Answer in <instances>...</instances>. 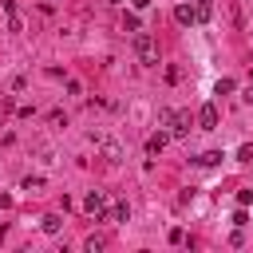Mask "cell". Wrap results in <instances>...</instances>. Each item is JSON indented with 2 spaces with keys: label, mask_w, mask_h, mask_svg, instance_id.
<instances>
[{
  "label": "cell",
  "mask_w": 253,
  "mask_h": 253,
  "mask_svg": "<svg viewBox=\"0 0 253 253\" xmlns=\"http://www.w3.org/2000/svg\"><path fill=\"white\" fill-rule=\"evenodd\" d=\"M134 51H138L142 63H158V51H154V36L150 32H138L134 36Z\"/></svg>",
  "instance_id": "1"
},
{
  "label": "cell",
  "mask_w": 253,
  "mask_h": 253,
  "mask_svg": "<svg viewBox=\"0 0 253 253\" xmlns=\"http://www.w3.org/2000/svg\"><path fill=\"white\" fill-rule=\"evenodd\" d=\"M245 103H253V83H249V87H245Z\"/></svg>",
  "instance_id": "16"
},
{
  "label": "cell",
  "mask_w": 253,
  "mask_h": 253,
  "mask_svg": "<svg viewBox=\"0 0 253 253\" xmlns=\"http://www.w3.org/2000/svg\"><path fill=\"white\" fill-rule=\"evenodd\" d=\"M126 217H130V206L126 202H115L111 206V221H126Z\"/></svg>",
  "instance_id": "8"
},
{
  "label": "cell",
  "mask_w": 253,
  "mask_h": 253,
  "mask_svg": "<svg viewBox=\"0 0 253 253\" xmlns=\"http://www.w3.org/2000/svg\"><path fill=\"white\" fill-rule=\"evenodd\" d=\"M162 146H166V134H162V130H158V134H150V138H146V154H158V150H162Z\"/></svg>",
  "instance_id": "7"
},
{
  "label": "cell",
  "mask_w": 253,
  "mask_h": 253,
  "mask_svg": "<svg viewBox=\"0 0 253 253\" xmlns=\"http://www.w3.org/2000/svg\"><path fill=\"white\" fill-rule=\"evenodd\" d=\"M233 91V79H217V95H229Z\"/></svg>",
  "instance_id": "14"
},
{
  "label": "cell",
  "mask_w": 253,
  "mask_h": 253,
  "mask_svg": "<svg viewBox=\"0 0 253 253\" xmlns=\"http://www.w3.org/2000/svg\"><path fill=\"white\" fill-rule=\"evenodd\" d=\"M103 158H107V162H111V166H115V162H119V158H123V150H119V146H115V142H103Z\"/></svg>",
  "instance_id": "9"
},
{
  "label": "cell",
  "mask_w": 253,
  "mask_h": 253,
  "mask_svg": "<svg viewBox=\"0 0 253 253\" xmlns=\"http://www.w3.org/2000/svg\"><path fill=\"white\" fill-rule=\"evenodd\" d=\"M59 229H63L59 213H47V217H43V233H59Z\"/></svg>",
  "instance_id": "10"
},
{
  "label": "cell",
  "mask_w": 253,
  "mask_h": 253,
  "mask_svg": "<svg viewBox=\"0 0 253 253\" xmlns=\"http://www.w3.org/2000/svg\"><path fill=\"white\" fill-rule=\"evenodd\" d=\"M123 28L126 32H138V16H123Z\"/></svg>",
  "instance_id": "13"
},
{
  "label": "cell",
  "mask_w": 253,
  "mask_h": 253,
  "mask_svg": "<svg viewBox=\"0 0 253 253\" xmlns=\"http://www.w3.org/2000/svg\"><path fill=\"white\" fill-rule=\"evenodd\" d=\"M237 158H241V162H249V166H253V146H241V150H237Z\"/></svg>",
  "instance_id": "15"
},
{
  "label": "cell",
  "mask_w": 253,
  "mask_h": 253,
  "mask_svg": "<svg viewBox=\"0 0 253 253\" xmlns=\"http://www.w3.org/2000/svg\"><path fill=\"white\" fill-rule=\"evenodd\" d=\"M213 16V0H198V20H210Z\"/></svg>",
  "instance_id": "11"
},
{
  "label": "cell",
  "mask_w": 253,
  "mask_h": 253,
  "mask_svg": "<svg viewBox=\"0 0 253 253\" xmlns=\"http://www.w3.org/2000/svg\"><path fill=\"white\" fill-rule=\"evenodd\" d=\"M83 210H87L91 217H103V210H107V198H103L99 190H91V194H87V202H83Z\"/></svg>",
  "instance_id": "2"
},
{
  "label": "cell",
  "mask_w": 253,
  "mask_h": 253,
  "mask_svg": "<svg viewBox=\"0 0 253 253\" xmlns=\"http://www.w3.org/2000/svg\"><path fill=\"white\" fill-rule=\"evenodd\" d=\"M198 162H202V166H213V162H221V154H217V150H206Z\"/></svg>",
  "instance_id": "12"
},
{
  "label": "cell",
  "mask_w": 253,
  "mask_h": 253,
  "mask_svg": "<svg viewBox=\"0 0 253 253\" xmlns=\"http://www.w3.org/2000/svg\"><path fill=\"white\" fill-rule=\"evenodd\" d=\"M170 126H174V134H178V138H182V134H190V115H186V111L170 115Z\"/></svg>",
  "instance_id": "4"
},
{
  "label": "cell",
  "mask_w": 253,
  "mask_h": 253,
  "mask_svg": "<svg viewBox=\"0 0 253 253\" xmlns=\"http://www.w3.org/2000/svg\"><path fill=\"white\" fill-rule=\"evenodd\" d=\"M198 126H202V130H213V126H217V107H213V103H206V107L198 111Z\"/></svg>",
  "instance_id": "3"
},
{
  "label": "cell",
  "mask_w": 253,
  "mask_h": 253,
  "mask_svg": "<svg viewBox=\"0 0 253 253\" xmlns=\"http://www.w3.org/2000/svg\"><path fill=\"white\" fill-rule=\"evenodd\" d=\"M134 8H150V0H134Z\"/></svg>",
  "instance_id": "17"
},
{
  "label": "cell",
  "mask_w": 253,
  "mask_h": 253,
  "mask_svg": "<svg viewBox=\"0 0 253 253\" xmlns=\"http://www.w3.org/2000/svg\"><path fill=\"white\" fill-rule=\"evenodd\" d=\"M4 12H8V32H24L20 12H16V4H12V0H4Z\"/></svg>",
  "instance_id": "6"
},
{
  "label": "cell",
  "mask_w": 253,
  "mask_h": 253,
  "mask_svg": "<svg viewBox=\"0 0 253 253\" xmlns=\"http://www.w3.org/2000/svg\"><path fill=\"white\" fill-rule=\"evenodd\" d=\"M174 20H178V24H194V20H198V8H190V4H178V8H174Z\"/></svg>",
  "instance_id": "5"
}]
</instances>
